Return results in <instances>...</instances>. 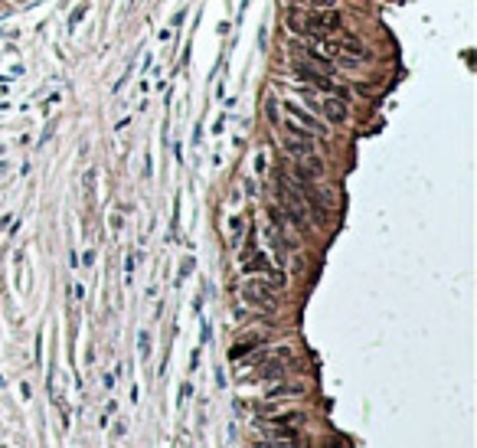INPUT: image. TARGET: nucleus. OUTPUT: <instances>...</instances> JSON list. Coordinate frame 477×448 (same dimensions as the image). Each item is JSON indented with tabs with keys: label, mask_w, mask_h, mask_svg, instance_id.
<instances>
[{
	"label": "nucleus",
	"mask_w": 477,
	"mask_h": 448,
	"mask_svg": "<svg viewBox=\"0 0 477 448\" xmlns=\"http://www.w3.org/2000/svg\"><path fill=\"white\" fill-rule=\"evenodd\" d=\"M340 26H343V16L333 7H317L304 16H294V13L288 16V30L311 33V36H333V33H340Z\"/></svg>",
	"instance_id": "nucleus-1"
},
{
	"label": "nucleus",
	"mask_w": 477,
	"mask_h": 448,
	"mask_svg": "<svg viewBox=\"0 0 477 448\" xmlns=\"http://www.w3.org/2000/svg\"><path fill=\"white\" fill-rule=\"evenodd\" d=\"M291 72H294V79H301V82H311L317 92H330L333 98H343L347 102V88L337 85L330 76H324L317 66H311V62H304V59H294L291 56Z\"/></svg>",
	"instance_id": "nucleus-2"
},
{
	"label": "nucleus",
	"mask_w": 477,
	"mask_h": 448,
	"mask_svg": "<svg viewBox=\"0 0 477 448\" xmlns=\"http://www.w3.org/2000/svg\"><path fill=\"white\" fill-rule=\"evenodd\" d=\"M278 203L285 206V213H288V219L294 222L297 229H304L307 226V206H304V200H301V193L291 186L285 177L278 180Z\"/></svg>",
	"instance_id": "nucleus-3"
},
{
	"label": "nucleus",
	"mask_w": 477,
	"mask_h": 448,
	"mask_svg": "<svg viewBox=\"0 0 477 448\" xmlns=\"http://www.w3.org/2000/svg\"><path fill=\"white\" fill-rule=\"evenodd\" d=\"M285 118L291 124H297V128L311 131V134H327V124H321V118H317L314 111H307V108H301V105H294V102H285Z\"/></svg>",
	"instance_id": "nucleus-4"
},
{
	"label": "nucleus",
	"mask_w": 477,
	"mask_h": 448,
	"mask_svg": "<svg viewBox=\"0 0 477 448\" xmlns=\"http://www.w3.org/2000/svg\"><path fill=\"white\" fill-rule=\"evenodd\" d=\"M242 298L255 304V308H262V311H275L278 308V298H275V291L268 288V282H245L242 285Z\"/></svg>",
	"instance_id": "nucleus-5"
},
{
	"label": "nucleus",
	"mask_w": 477,
	"mask_h": 448,
	"mask_svg": "<svg viewBox=\"0 0 477 448\" xmlns=\"http://www.w3.org/2000/svg\"><path fill=\"white\" fill-rule=\"evenodd\" d=\"M242 272H245V275L262 272L265 278H271V285H275V288H285V275H281L278 268H271L268 255H262V252H252L249 258H245V262H242Z\"/></svg>",
	"instance_id": "nucleus-6"
},
{
	"label": "nucleus",
	"mask_w": 477,
	"mask_h": 448,
	"mask_svg": "<svg viewBox=\"0 0 477 448\" xmlns=\"http://www.w3.org/2000/svg\"><path fill=\"white\" fill-rule=\"evenodd\" d=\"M321 111H324V118L330 121V124H343L347 121V102L343 98H321Z\"/></svg>",
	"instance_id": "nucleus-7"
},
{
	"label": "nucleus",
	"mask_w": 477,
	"mask_h": 448,
	"mask_svg": "<svg viewBox=\"0 0 477 448\" xmlns=\"http://www.w3.org/2000/svg\"><path fill=\"white\" fill-rule=\"evenodd\" d=\"M294 396H304V383H278V386H268V389H265V399H268V402L294 399Z\"/></svg>",
	"instance_id": "nucleus-8"
},
{
	"label": "nucleus",
	"mask_w": 477,
	"mask_h": 448,
	"mask_svg": "<svg viewBox=\"0 0 477 448\" xmlns=\"http://www.w3.org/2000/svg\"><path fill=\"white\" fill-rule=\"evenodd\" d=\"M285 151L291 157H297V160H304V157H311L314 154V138H288L285 141Z\"/></svg>",
	"instance_id": "nucleus-9"
},
{
	"label": "nucleus",
	"mask_w": 477,
	"mask_h": 448,
	"mask_svg": "<svg viewBox=\"0 0 477 448\" xmlns=\"http://www.w3.org/2000/svg\"><path fill=\"white\" fill-rule=\"evenodd\" d=\"M285 357H281V360H271V363H265L262 370H259V380H281V376H285Z\"/></svg>",
	"instance_id": "nucleus-10"
},
{
	"label": "nucleus",
	"mask_w": 477,
	"mask_h": 448,
	"mask_svg": "<svg viewBox=\"0 0 477 448\" xmlns=\"http://www.w3.org/2000/svg\"><path fill=\"white\" fill-rule=\"evenodd\" d=\"M265 115H268V121H271V124H278V121H281V118H278V98H275V95L265 98Z\"/></svg>",
	"instance_id": "nucleus-11"
},
{
	"label": "nucleus",
	"mask_w": 477,
	"mask_h": 448,
	"mask_svg": "<svg viewBox=\"0 0 477 448\" xmlns=\"http://www.w3.org/2000/svg\"><path fill=\"white\" fill-rule=\"evenodd\" d=\"M85 10H88V0H85V4H78V7H75V10H72V13H69V30H75V26H78V23H82V16H85Z\"/></svg>",
	"instance_id": "nucleus-12"
},
{
	"label": "nucleus",
	"mask_w": 477,
	"mask_h": 448,
	"mask_svg": "<svg viewBox=\"0 0 477 448\" xmlns=\"http://www.w3.org/2000/svg\"><path fill=\"white\" fill-rule=\"evenodd\" d=\"M255 347H259V340H249V344H235V347H232V360H242V357L249 353V350H255Z\"/></svg>",
	"instance_id": "nucleus-13"
},
{
	"label": "nucleus",
	"mask_w": 477,
	"mask_h": 448,
	"mask_svg": "<svg viewBox=\"0 0 477 448\" xmlns=\"http://www.w3.org/2000/svg\"><path fill=\"white\" fill-rule=\"evenodd\" d=\"M294 4H314V7H337V0H294Z\"/></svg>",
	"instance_id": "nucleus-14"
},
{
	"label": "nucleus",
	"mask_w": 477,
	"mask_h": 448,
	"mask_svg": "<svg viewBox=\"0 0 477 448\" xmlns=\"http://www.w3.org/2000/svg\"><path fill=\"white\" fill-rule=\"evenodd\" d=\"M141 357H151V337L141 334Z\"/></svg>",
	"instance_id": "nucleus-15"
},
{
	"label": "nucleus",
	"mask_w": 477,
	"mask_h": 448,
	"mask_svg": "<svg viewBox=\"0 0 477 448\" xmlns=\"http://www.w3.org/2000/svg\"><path fill=\"white\" fill-rule=\"evenodd\" d=\"M229 226H232V239H239V232H242V219L232 216V219H229Z\"/></svg>",
	"instance_id": "nucleus-16"
},
{
	"label": "nucleus",
	"mask_w": 477,
	"mask_h": 448,
	"mask_svg": "<svg viewBox=\"0 0 477 448\" xmlns=\"http://www.w3.org/2000/svg\"><path fill=\"white\" fill-rule=\"evenodd\" d=\"M190 396H193V386H190V383H183V389H180V406H183Z\"/></svg>",
	"instance_id": "nucleus-17"
},
{
	"label": "nucleus",
	"mask_w": 477,
	"mask_h": 448,
	"mask_svg": "<svg viewBox=\"0 0 477 448\" xmlns=\"http://www.w3.org/2000/svg\"><path fill=\"white\" fill-rule=\"evenodd\" d=\"M265 43H268V26H262V30H259V46L262 49H265Z\"/></svg>",
	"instance_id": "nucleus-18"
},
{
	"label": "nucleus",
	"mask_w": 477,
	"mask_h": 448,
	"mask_svg": "<svg viewBox=\"0 0 477 448\" xmlns=\"http://www.w3.org/2000/svg\"><path fill=\"white\" fill-rule=\"evenodd\" d=\"M125 272H128V282H131V272H134V255H128V262H125Z\"/></svg>",
	"instance_id": "nucleus-19"
},
{
	"label": "nucleus",
	"mask_w": 477,
	"mask_h": 448,
	"mask_svg": "<svg viewBox=\"0 0 477 448\" xmlns=\"http://www.w3.org/2000/svg\"><path fill=\"white\" fill-rule=\"evenodd\" d=\"M255 170H259V174H265V154L255 157Z\"/></svg>",
	"instance_id": "nucleus-20"
}]
</instances>
